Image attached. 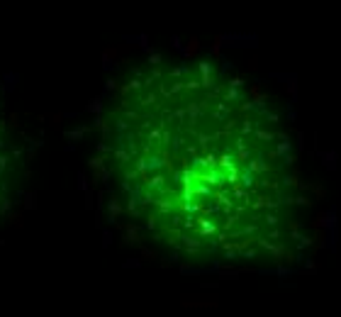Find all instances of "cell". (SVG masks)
Segmentation results:
<instances>
[{"mask_svg": "<svg viewBox=\"0 0 341 317\" xmlns=\"http://www.w3.org/2000/svg\"><path fill=\"white\" fill-rule=\"evenodd\" d=\"M10 164H12V154H10V142L0 127V207L7 200V178H10Z\"/></svg>", "mask_w": 341, "mask_h": 317, "instance_id": "6da1fadb", "label": "cell"}]
</instances>
